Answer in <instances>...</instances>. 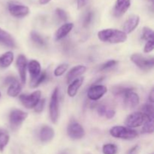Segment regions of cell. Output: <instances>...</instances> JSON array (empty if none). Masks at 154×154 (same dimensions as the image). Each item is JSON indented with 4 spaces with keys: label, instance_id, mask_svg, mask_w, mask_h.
Segmentation results:
<instances>
[{
    "label": "cell",
    "instance_id": "cell-1",
    "mask_svg": "<svg viewBox=\"0 0 154 154\" xmlns=\"http://www.w3.org/2000/svg\"><path fill=\"white\" fill-rule=\"evenodd\" d=\"M98 38L103 42L120 44L127 40V35L124 32L116 29H105L98 32Z\"/></svg>",
    "mask_w": 154,
    "mask_h": 154
},
{
    "label": "cell",
    "instance_id": "cell-2",
    "mask_svg": "<svg viewBox=\"0 0 154 154\" xmlns=\"http://www.w3.org/2000/svg\"><path fill=\"white\" fill-rule=\"evenodd\" d=\"M110 134L114 138L124 140H132L138 136V132L135 130L122 126H116L111 128Z\"/></svg>",
    "mask_w": 154,
    "mask_h": 154
},
{
    "label": "cell",
    "instance_id": "cell-3",
    "mask_svg": "<svg viewBox=\"0 0 154 154\" xmlns=\"http://www.w3.org/2000/svg\"><path fill=\"white\" fill-rule=\"evenodd\" d=\"M131 61L141 70H151L154 66V58L153 57H145L140 54H133L130 57Z\"/></svg>",
    "mask_w": 154,
    "mask_h": 154
},
{
    "label": "cell",
    "instance_id": "cell-4",
    "mask_svg": "<svg viewBox=\"0 0 154 154\" xmlns=\"http://www.w3.org/2000/svg\"><path fill=\"white\" fill-rule=\"evenodd\" d=\"M59 107H60V102H59V89L56 87L51 95V101H50L49 112L50 117L52 123H56L59 118Z\"/></svg>",
    "mask_w": 154,
    "mask_h": 154
},
{
    "label": "cell",
    "instance_id": "cell-5",
    "mask_svg": "<svg viewBox=\"0 0 154 154\" xmlns=\"http://www.w3.org/2000/svg\"><path fill=\"white\" fill-rule=\"evenodd\" d=\"M41 96H42V92L40 90H36L32 93L31 94L20 95L19 99L25 108L32 109V108H34L38 102L40 101Z\"/></svg>",
    "mask_w": 154,
    "mask_h": 154
},
{
    "label": "cell",
    "instance_id": "cell-6",
    "mask_svg": "<svg viewBox=\"0 0 154 154\" xmlns=\"http://www.w3.org/2000/svg\"><path fill=\"white\" fill-rule=\"evenodd\" d=\"M147 117H148L146 116L144 113L140 112V111L132 113L126 117L125 124L126 127H129L130 129L139 127L144 123Z\"/></svg>",
    "mask_w": 154,
    "mask_h": 154
},
{
    "label": "cell",
    "instance_id": "cell-7",
    "mask_svg": "<svg viewBox=\"0 0 154 154\" xmlns=\"http://www.w3.org/2000/svg\"><path fill=\"white\" fill-rule=\"evenodd\" d=\"M67 133L69 138L74 140L81 139L85 135V130L82 125L78 122L72 120L69 123L67 128Z\"/></svg>",
    "mask_w": 154,
    "mask_h": 154
},
{
    "label": "cell",
    "instance_id": "cell-8",
    "mask_svg": "<svg viewBox=\"0 0 154 154\" xmlns=\"http://www.w3.org/2000/svg\"><path fill=\"white\" fill-rule=\"evenodd\" d=\"M28 117V114L19 109H14L9 114V122L12 128L16 129L19 127Z\"/></svg>",
    "mask_w": 154,
    "mask_h": 154
},
{
    "label": "cell",
    "instance_id": "cell-9",
    "mask_svg": "<svg viewBox=\"0 0 154 154\" xmlns=\"http://www.w3.org/2000/svg\"><path fill=\"white\" fill-rule=\"evenodd\" d=\"M8 11L10 12L12 16L19 18L27 16L30 11L29 8L27 6L19 4V3L13 2H11L8 3Z\"/></svg>",
    "mask_w": 154,
    "mask_h": 154
},
{
    "label": "cell",
    "instance_id": "cell-10",
    "mask_svg": "<svg viewBox=\"0 0 154 154\" xmlns=\"http://www.w3.org/2000/svg\"><path fill=\"white\" fill-rule=\"evenodd\" d=\"M108 92V89L104 85H93L87 91V97L92 101L100 99Z\"/></svg>",
    "mask_w": 154,
    "mask_h": 154
},
{
    "label": "cell",
    "instance_id": "cell-11",
    "mask_svg": "<svg viewBox=\"0 0 154 154\" xmlns=\"http://www.w3.org/2000/svg\"><path fill=\"white\" fill-rule=\"evenodd\" d=\"M27 64H28V62H27L25 56L23 54H20L17 58L16 65L22 84H25L26 81Z\"/></svg>",
    "mask_w": 154,
    "mask_h": 154
},
{
    "label": "cell",
    "instance_id": "cell-12",
    "mask_svg": "<svg viewBox=\"0 0 154 154\" xmlns=\"http://www.w3.org/2000/svg\"><path fill=\"white\" fill-rule=\"evenodd\" d=\"M131 6V0H117L114 8V15L120 17L128 11Z\"/></svg>",
    "mask_w": 154,
    "mask_h": 154
},
{
    "label": "cell",
    "instance_id": "cell-13",
    "mask_svg": "<svg viewBox=\"0 0 154 154\" xmlns=\"http://www.w3.org/2000/svg\"><path fill=\"white\" fill-rule=\"evenodd\" d=\"M140 22V17L138 15H132L124 23L123 29L126 35L132 32L138 27Z\"/></svg>",
    "mask_w": 154,
    "mask_h": 154
},
{
    "label": "cell",
    "instance_id": "cell-14",
    "mask_svg": "<svg viewBox=\"0 0 154 154\" xmlns=\"http://www.w3.org/2000/svg\"><path fill=\"white\" fill-rule=\"evenodd\" d=\"M27 69H28L31 81H34L38 78L42 73V67L38 61L35 60H30L27 64Z\"/></svg>",
    "mask_w": 154,
    "mask_h": 154
},
{
    "label": "cell",
    "instance_id": "cell-15",
    "mask_svg": "<svg viewBox=\"0 0 154 154\" xmlns=\"http://www.w3.org/2000/svg\"><path fill=\"white\" fill-rule=\"evenodd\" d=\"M123 98V101L125 102V105L130 108H135L139 104V96L136 93H135L133 90H131V91L128 92Z\"/></svg>",
    "mask_w": 154,
    "mask_h": 154
},
{
    "label": "cell",
    "instance_id": "cell-16",
    "mask_svg": "<svg viewBox=\"0 0 154 154\" xmlns=\"http://www.w3.org/2000/svg\"><path fill=\"white\" fill-rule=\"evenodd\" d=\"M86 71H87V67L84 66H82V65H78V66H75L72 69H70V71L68 73L67 77H66L68 84H69L74 80L78 78V77H80L83 74L85 73Z\"/></svg>",
    "mask_w": 154,
    "mask_h": 154
},
{
    "label": "cell",
    "instance_id": "cell-17",
    "mask_svg": "<svg viewBox=\"0 0 154 154\" xmlns=\"http://www.w3.org/2000/svg\"><path fill=\"white\" fill-rule=\"evenodd\" d=\"M55 132L54 129L49 126H43L40 129L39 138L42 142H48L54 138Z\"/></svg>",
    "mask_w": 154,
    "mask_h": 154
},
{
    "label": "cell",
    "instance_id": "cell-18",
    "mask_svg": "<svg viewBox=\"0 0 154 154\" xmlns=\"http://www.w3.org/2000/svg\"><path fill=\"white\" fill-rule=\"evenodd\" d=\"M0 43L11 48H15L16 46L15 41L11 35L9 34L5 30L2 29L1 27H0Z\"/></svg>",
    "mask_w": 154,
    "mask_h": 154
},
{
    "label": "cell",
    "instance_id": "cell-19",
    "mask_svg": "<svg viewBox=\"0 0 154 154\" xmlns=\"http://www.w3.org/2000/svg\"><path fill=\"white\" fill-rule=\"evenodd\" d=\"M84 81V78L82 77V78H78L77 79L74 80L72 82H71L69 84L67 90V93L69 95V96H70V97H75L76 96L79 88L82 86Z\"/></svg>",
    "mask_w": 154,
    "mask_h": 154
},
{
    "label": "cell",
    "instance_id": "cell-20",
    "mask_svg": "<svg viewBox=\"0 0 154 154\" xmlns=\"http://www.w3.org/2000/svg\"><path fill=\"white\" fill-rule=\"evenodd\" d=\"M74 27V24L72 23H67L62 25L55 33V38L57 41H60L64 38L69 32L72 30Z\"/></svg>",
    "mask_w": 154,
    "mask_h": 154
},
{
    "label": "cell",
    "instance_id": "cell-21",
    "mask_svg": "<svg viewBox=\"0 0 154 154\" xmlns=\"http://www.w3.org/2000/svg\"><path fill=\"white\" fill-rule=\"evenodd\" d=\"M21 92V84L17 79L9 84L7 93L11 97H16L19 96Z\"/></svg>",
    "mask_w": 154,
    "mask_h": 154
},
{
    "label": "cell",
    "instance_id": "cell-22",
    "mask_svg": "<svg viewBox=\"0 0 154 154\" xmlns=\"http://www.w3.org/2000/svg\"><path fill=\"white\" fill-rule=\"evenodd\" d=\"M14 56L11 51H8L0 57V66L2 68H8L13 63Z\"/></svg>",
    "mask_w": 154,
    "mask_h": 154
},
{
    "label": "cell",
    "instance_id": "cell-23",
    "mask_svg": "<svg viewBox=\"0 0 154 154\" xmlns=\"http://www.w3.org/2000/svg\"><path fill=\"white\" fill-rule=\"evenodd\" d=\"M8 132L5 129H0V151L2 152L9 141Z\"/></svg>",
    "mask_w": 154,
    "mask_h": 154
},
{
    "label": "cell",
    "instance_id": "cell-24",
    "mask_svg": "<svg viewBox=\"0 0 154 154\" xmlns=\"http://www.w3.org/2000/svg\"><path fill=\"white\" fill-rule=\"evenodd\" d=\"M141 132L144 134H152L153 132V117H147V120L143 123Z\"/></svg>",
    "mask_w": 154,
    "mask_h": 154
},
{
    "label": "cell",
    "instance_id": "cell-25",
    "mask_svg": "<svg viewBox=\"0 0 154 154\" xmlns=\"http://www.w3.org/2000/svg\"><path fill=\"white\" fill-rule=\"evenodd\" d=\"M131 90H133L132 88H129V87H122V86H116V87H113L112 93L114 96L123 97L128 92L131 91Z\"/></svg>",
    "mask_w": 154,
    "mask_h": 154
},
{
    "label": "cell",
    "instance_id": "cell-26",
    "mask_svg": "<svg viewBox=\"0 0 154 154\" xmlns=\"http://www.w3.org/2000/svg\"><path fill=\"white\" fill-rule=\"evenodd\" d=\"M30 36H31L32 41L37 45H38L40 47H44L45 45V39L37 32L32 31L31 32V34H30Z\"/></svg>",
    "mask_w": 154,
    "mask_h": 154
},
{
    "label": "cell",
    "instance_id": "cell-27",
    "mask_svg": "<svg viewBox=\"0 0 154 154\" xmlns=\"http://www.w3.org/2000/svg\"><path fill=\"white\" fill-rule=\"evenodd\" d=\"M153 35L154 33L153 29H151L149 27H144L142 29V32H141V38L143 40L148 42V41H154L153 40Z\"/></svg>",
    "mask_w": 154,
    "mask_h": 154
},
{
    "label": "cell",
    "instance_id": "cell-28",
    "mask_svg": "<svg viewBox=\"0 0 154 154\" xmlns=\"http://www.w3.org/2000/svg\"><path fill=\"white\" fill-rule=\"evenodd\" d=\"M47 78H48L47 72H42V73L40 74V75H39L36 79H35L34 81H31V87H33V88H35V87H38L41 84H42V83L47 79Z\"/></svg>",
    "mask_w": 154,
    "mask_h": 154
},
{
    "label": "cell",
    "instance_id": "cell-29",
    "mask_svg": "<svg viewBox=\"0 0 154 154\" xmlns=\"http://www.w3.org/2000/svg\"><path fill=\"white\" fill-rule=\"evenodd\" d=\"M69 69V64L67 63H63V64H60V66H57V68L54 70V76L56 77H60L63 75H64L65 72L68 70Z\"/></svg>",
    "mask_w": 154,
    "mask_h": 154
},
{
    "label": "cell",
    "instance_id": "cell-30",
    "mask_svg": "<svg viewBox=\"0 0 154 154\" xmlns=\"http://www.w3.org/2000/svg\"><path fill=\"white\" fill-rule=\"evenodd\" d=\"M102 152L104 154H116L117 152V147L114 144H106L103 145Z\"/></svg>",
    "mask_w": 154,
    "mask_h": 154
},
{
    "label": "cell",
    "instance_id": "cell-31",
    "mask_svg": "<svg viewBox=\"0 0 154 154\" xmlns=\"http://www.w3.org/2000/svg\"><path fill=\"white\" fill-rule=\"evenodd\" d=\"M142 113H144L146 116L148 117H153L154 111H153V106L151 104H145L144 106L142 107Z\"/></svg>",
    "mask_w": 154,
    "mask_h": 154
},
{
    "label": "cell",
    "instance_id": "cell-32",
    "mask_svg": "<svg viewBox=\"0 0 154 154\" xmlns=\"http://www.w3.org/2000/svg\"><path fill=\"white\" fill-rule=\"evenodd\" d=\"M117 63H118V62H117V60H108V61H107L106 63H105L104 64H102V66H101L100 70L102 71V70H106V69H111V68L115 66Z\"/></svg>",
    "mask_w": 154,
    "mask_h": 154
},
{
    "label": "cell",
    "instance_id": "cell-33",
    "mask_svg": "<svg viewBox=\"0 0 154 154\" xmlns=\"http://www.w3.org/2000/svg\"><path fill=\"white\" fill-rule=\"evenodd\" d=\"M56 14H57V16L58 17L59 19L63 21L67 20L68 14L67 13L63 10V9L60 8L56 9Z\"/></svg>",
    "mask_w": 154,
    "mask_h": 154
},
{
    "label": "cell",
    "instance_id": "cell-34",
    "mask_svg": "<svg viewBox=\"0 0 154 154\" xmlns=\"http://www.w3.org/2000/svg\"><path fill=\"white\" fill-rule=\"evenodd\" d=\"M154 49V41H148L146 42L144 48V52L146 54H149Z\"/></svg>",
    "mask_w": 154,
    "mask_h": 154
},
{
    "label": "cell",
    "instance_id": "cell-35",
    "mask_svg": "<svg viewBox=\"0 0 154 154\" xmlns=\"http://www.w3.org/2000/svg\"><path fill=\"white\" fill-rule=\"evenodd\" d=\"M45 105V99H40V101L38 102L37 105H36L35 107L34 108L35 111L36 113H41L44 110Z\"/></svg>",
    "mask_w": 154,
    "mask_h": 154
},
{
    "label": "cell",
    "instance_id": "cell-36",
    "mask_svg": "<svg viewBox=\"0 0 154 154\" xmlns=\"http://www.w3.org/2000/svg\"><path fill=\"white\" fill-rule=\"evenodd\" d=\"M93 14L92 11L88 12V13L86 14L85 17H84V23H83V25H84V27H87L89 25H90L92 20H93Z\"/></svg>",
    "mask_w": 154,
    "mask_h": 154
},
{
    "label": "cell",
    "instance_id": "cell-37",
    "mask_svg": "<svg viewBox=\"0 0 154 154\" xmlns=\"http://www.w3.org/2000/svg\"><path fill=\"white\" fill-rule=\"evenodd\" d=\"M107 110L108 109H107L106 107H105V105H99L97 108V112L99 116L102 117V116H105V112H106Z\"/></svg>",
    "mask_w": 154,
    "mask_h": 154
},
{
    "label": "cell",
    "instance_id": "cell-38",
    "mask_svg": "<svg viewBox=\"0 0 154 154\" xmlns=\"http://www.w3.org/2000/svg\"><path fill=\"white\" fill-rule=\"evenodd\" d=\"M115 114H116V112L114 110L108 109L106 111V112H105V117H106V118H108V119H111V118H113L114 116H115Z\"/></svg>",
    "mask_w": 154,
    "mask_h": 154
},
{
    "label": "cell",
    "instance_id": "cell-39",
    "mask_svg": "<svg viewBox=\"0 0 154 154\" xmlns=\"http://www.w3.org/2000/svg\"><path fill=\"white\" fill-rule=\"evenodd\" d=\"M88 1L90 0H78V8L80 9L84 7Z\"/></svg>",
    "mask_w": 154,
    "mask_h": 154
},
{
    "label": "cell",
    "instance_id": "cell-40",
    "mask_svg": "<svg viewBox=\"0 0 154 154\" xmlns=\"http://www.w3.org/2000/svg\"><path fill=\"white\" fill-rule=\"evenodd\" d=\"M148 99H149V101H150L151 103H153V102H154V91H153V89L151 90V91H150Z\"/></svg>",
    "mask_w": 154,
    "mask_h": 154
},
{
    "label": "cell",
    "instance_id": "cell-41",
    "mask_svg": "<svg viewBox=\"0 0 154 154\" xmlns=\"http://www.w3.org/2000/svg\"><path fill=\"white\" fill-rule=\"evenodd\" d=\"M51 0H39V3L41 5H46L48 3H49Z\"/></svg>",
    "mask_w": 154,
    "mask_h": 154
},
{
    "label": "cell",
    "instance_id": "cell-42",
    "mask_svg": "<svg viewBox=\"0 0 154 154\" xmlns=\"http://www.w3.org/2000/svg\"><path fill=\"white\" fill-rule=\"evenodd\" d=\"M137 148H138V146H135V147H134L133 148H132V149H131L130 150H129V153H132V152H134V151H135V150H136Z\"/></svg>",
    "mask_w": 154,
    "mask_h": 154
},
{
    "label": "cell",
    "instance_id": "cell-43",
    "mask_svg": "<svg viewBox=\"0 0 154 154\" xmlns=\"http://www.w3.org/2000/svg\"><path fill=\"white\" fill-rule=\"evenodd\" d=\"M59 154H68V153H66V152H61V153H60Z\"/></svg>",
    "mask_w": 154,
    "mask_h": 154
},
{
    "label": "cell",
    "instance_id": "cell-44",
    "mask_svg": "<svg viewBox=\"0 0 154 154\" xmlns=\"http://www.w3.org/2000/svg\"><path fill=\"white\" fill-rule=\"evenodd\" d=\"M0 97H1V92H0Z\"/></svg>",
    "mask_w": 154,
    "mask_h": 154
},
{
    "label": "cell",
    "instance_id": "cell-45",
    "mask_svg": "<svg viewBox=\"0 0 154 154\" xmlns=\"http://www.w3.org/2000/svg\"><path fill=\"white\" fill-rule=\"evenodd\" d=\"M150 1H152V2H153V0H150Z\"/></svg>",
    "mask_w": 154,
    "mask_h": 154
}]
</instances>
